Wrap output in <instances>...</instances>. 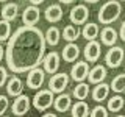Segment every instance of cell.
I'll return each instance as SVG.
<instances>
[{
    "label": "cell",
    "mask_w": 125,
    "mask_h": 117,
    "mask_svg": "<svg viewBox=\"0 0 125 117\" xmlns=\"http://www.w3.org/2000/svg\"><path fill=\"white\" fill-rule=\"evenodd\" d=\"M44 80H45V72L44 69H39V67H34L28 70V75H27V86L33 91H39L44 84Z\"/></svg>",
    "instance_id": "cell-6"
},
{
    "label": "cell",
    "mask_w": 125,
    "mask_h": 117,
    "mask_svg": "<svg viewBox=\"0 0 125 117\" xmlns=\"http://www.w3.org/2000/svg\"><path fill=\"white\" fill-rule=\"evenodd\" d=\"M109 88H111L114 92H117V94L125 92V73H119V75H116L114 78H113Z\"/></svg>",
    "instance_id": "cell-26"
},
{
    "label": "cell",
    "mask_w": 125,
    "mask_h": 117,
    "mask_svg": "<svg viewBox=\"0 0 125 117\" xmlns=\"http://www.w3.org/2000/svg\"><path fill=\"white\" fill-rule=\"evenodd\" d=\"M42 117H58V116L55 114V112H45V114L42 116Z\"/></svg>",
    "instance_id": "cell-35"
},
{
    "label": "cell",
    "mask_w": 125,
    "mask_h": 117,
    "mask_svg": "<svg viewBox=\"0 0 125 117\" xmlns=\"http://www.w3.org/2000/svg\"><path fill=\"white\" fill-rule=\"evenodd\" d=\"M44 14H45V20L47 22L55 23V22H58V20L62 19V8L58 5V3H53V5H50L45 10Z\"/></svg>",
    "instance_id": "cell-18"
},
{
    "label": "cell",
    "mask_w": 125,
    "mask_h": 117,
    "mask_svg": "<svg viewBox=\"0 0 125 117\" xmlns=\"http://www.w3.org/2000/svg\"><path fill=\"white\" fill-rule=\"evenodd\" d=\"M6 91H8V95H11V97L21 95L22 91H23L22 80L19 77H11L10 81H8V84H6Z\"/></svg>",
    "instance_id": "cell-19"
},
{
    "label": "cell",
    "mask_w": 125,
    "mask_h": 117,
    "mask_svg": "<svg viewBox=\"0 0 125 117\" xmlns=\"http://www.w3.org/2000/svg\"><path fill=\"white\" fill-rule=\"evenodd\" d=\"M89 95V84L81 81L73 88V97L77 100H86V97Z\"/></svg>",
    "instance_id": "cell-25"
},
{
    "label": "cell",
    "mask_w": 125,
    "mask_h": 117,
    "mask_svg": "<svg viewBox=\"0 0 125 117\" xmlns=\"http://www.w3.org/2000/svg\"><path fill=\"white\" fill-rule=\"evenodd\" d=\"M120 39L125 42V20L122 22V25H120Z\"/></svg>",
    "instance_id": "cell-32"
},
{
    "label": "cell",
    "mask_w": 125,
    "mask_h": 117,
    "mask_svg": "<svg viewBox=\"0 0 125 117\" xmlns=\"http://www.w3.org/2000/svg\"><path fill=\"white\" fill-rule=\"evenodd\" d=\"M3 117H6V116H3Z\"/></svg>",
    "instance_id": "cell-41"
},
{
    "label": "cell",
    "mask_w": 125,
    "mask_h": 117,
    "mask_svg": "<svg viewBox=\"0 0 125 117\" xmlns=\"http://www.w3.org/2000/svg\"><path fill=\"white\" fill-rule=\"evenodd\" d=\"M70 78L67 73H53L52 78L49 80V89L53 94H62L67 88Z\"/></svg>",
    "instance_id": "cell-5"
},
{
    "label": "cell",
    "mask_w": 125,
    "mask_h": 117,
    "mask_svg": "<svg viewBox=\"0 0 125 117\" xmlns=\"http://www.w3.org/2000/svg\"><path fill=\"white\" fill-rule=\"evenodd\" d=\"M109 84L106 83H99V84H95V88L92 89V98L95 100V101H103V100H106L108 98V94H109Z\"/></svg>",
    "instance_id": "cell-21"
},
{
    "label": "cell",
    "mask_w": 125,
    "mask_h": 117,
    "mask_svg": "<svg viewBox=\"0 0 125 117\" xmlns=\"http://www.w3.org/2000/svg\"><path fill=\"white\" fill-rule=\"evenodd\" d=\"M70 112H72V117H89L91 109H89V105L84 100H78L75 105H72Z\"/></svg>",
    "instance_id": "cell-20"
},
{
    "label": "cell",
    "mask_w": 125,
    "mask_h": 117,
    "mask_svg": "<svg viewBox=\"0 0 125 117\" xmlns=\"http://www.w3.org/2000/svg\"><path fill=\"white\" fill-rule=\"evenodd\" d=\"M6 80H8V70L0 66V88H3V86H5Z\"/></svg>",
    "instance_id": "cell-31"
},
{
    "label": "cell",
    "mask_w": 125,
    "mask_h": 117,
    "mask_svg": "<svg viewBox=\"0 0 125 117\" xmlns=\"http://www.w3.org/2000/svg\"><path fill=\"white\" fill-rule=\"evenodd\" d=\"M0 14H2L3 20H8V22L14 20V19L17 17V14H19V5L17 3H13V2L5 3L3 8L0 10Z\"/></svg>",
    "instance_id": "cell-17"
},
{
    "label": "cell",
    "mask_w": 125,
    "mask_h": 117,
    "mask_svg": "<svg viewBox=\"0 0 125 117\" xmlns=\"http://www.w3.org/2000/svg\"><path fill=\"white\" fill-rule=\"evenodd\" d=\"M61 58L60 55L56 52H50L47 53L44 56V59H42V66H44V72L45 73H50V75H53V73L58 72V67H60L61 64Z\"/></svg>",
    "instance_id": "cell-10"
},
{
    "label": "cell",
    "mask_w": 125,
    "mask_h": 117,
    "mask_svg": "<svg viewBox=\"0 0 125 117\" xmlns=\"http://www.w3.org/2000/svg\"><path fill=\"white\" fill-rule=\"evenodd\" d=\"M10 108V100L6 95H0V116H3Z\"/></svg>",
    "instance_id": "cell-30"
},
{
    "label": "cell",
    "mask_w": 125,
    "mask_h": 117,
    "mask_svg": "<svg viewBox=\"0 0 125 117\" xmlns=\"http://www.w3.org/2000/svg\"><path fill=\"white\" fill-rule=\"evenodd\" d=\"M45 56V36L38 27H19L8 39L5 58L8 69L14 73H25L38 67Z\"/></svg>",
    "instance_id": "cell-1"
},
{
    "label": "cell",
    "mask_w": 125,
    "mask_h": 117,
    "mask_svg": "<svg viewBox=\"0 0 125 117\" xmlns=\"http://www.w3.org/2000/svg\"><path fill=\"white\" fill-rule=\"evenodd\" d=\"M84 2H88V3H97L99 0H84Z\"/></svg>",
    "instance_id": "cell-37"
},
{
    "label": "cell",
    "mask_w": 125,
    "mask_h": 117,
    "mask_svg": "<svg viewBox=\"0 0 125 117\" xmlns=\"http://www.w3.org/2000/svg\"><path fill=\"white\" fill-rule=\"evenodd\" d=\"M83 55H84V61L88 62H95L99 61L100 55H102V45L100 42L97 41H88L84 50H83Z\"/></svg>",
    "instance_id": "cell-11"
},
{
    "label": "cell",
    "mask_w": 125,
    "mask_h": 117,
    "mask_svg": "<svg viewBox=\"0 0 125 117\" xmlns=\"http://www.w3.org/2000/svg\"><path fill=\"white\" fill-rule=\"evenodd\" d=\"M70 22L73 23V25H83L86 23V20L89 19V10L86 5H77L73 6L72 10H70Z\"/></svg>",
    "instance_id": "cell-8"
},
{
    "label": "cell",
    "mask_w": 125,
    "mask_h": 117,
    "mask_svg": "<svg viewBox=\"0 0 125 117\" xmlns=\"http://www.w3.org/2000/svg\"><path fill=\"white\" fill-rule=\"evenodd\" d=\"M53 106L56 109V112H67L72 108V98H70V94H60L56 98L53 100Z\"/></svg>",
    "instance_id": "cell-13"
},
{
    "label": "cell",
    "mask_w": 125,
    "mask_h": 117,
    "mask_svg": "<svg viewBox=\"0 0 125 117\" xmlns=\"http://www.w3.org/2000/svg\"><path fill=\"white\" fill-rule=\"evenodd\" d=\"M80 34H81V31L77 28L75 25H67L64 30H62V33H61V36L66 39L67 42H75L78 38H80Z\"/></svg>",
    "instance_id": "cell-24"
},
{
    "label": "cell",
    "mask_w": 125,
    "mask_h": 117,
    "mask_svg": "<svg viewBox=\"0 0 125 117\" xmlns=\"http://www.w3.org/2000/svg\"><path fill=\"white\" fill-rule=\"evenodd\" d=\"M61 3H64V5H70V3H73L75 0H60Z\"/></svg>",
    "instance_id": "cell-36"
},
{
    "label": "cell",
    "mask_w": 125,
    "mask_h": 117,
    "mask_svg": "<svg viewBox=\"0 0 125 117\" xmlns=\"http://www.w3.org/2000/svg\"><path fill=\"white\" fill-rule=\"evenodd\" d=\"M3 56H5V49H3V47L0 45V61L3 59Z\"/></svg>",
    "instance_id": "cell-34"
},
{
    "label": "cell",
    "mask_w": 125,
    "mask_h": 117,
    "mask_svg": "<svg viewBox=\"0 0 125 117\" xmlns=\"http://www.w3.org/2000/svg\"><path fill=\"white\" fill-rule=\"evenodd\" d=\"M105 78H106V67H105V66L97 64L95 67H92L91 70H89V75H88L89 83L99 84V83H103Z\"/></svg>",
    "instance_id": "cell-14"
},
{
    "label": "cell",
    "mask_w": 125,
    "mask_h": 117,
    "mask_svg": "<svg viewBox=\"0 0 125 117\" xmlns=\"http://www.w3.org/2000/svg\"><path fill=\"white\" fill-rule=\"evenodd\" d=\"M53 100H55V97L50 89H41L33 97V106L38 111H45L50 106H53Z\"/></svg>",
    "instance_id": "cell-3"
},
{
    "label": "cell",
    "mask_w": 125,
    "mask_h": 117,
    "mask_svg": "<svg viewBox=\"0 0 125 117\" xmlns=\"http://www.w3.org/2000/svg\"><path fill=\"white\" fill-rule=\"evenodd\" d=\"M28 2L31 3V5H36V6H38V5H41V3L44 2V0H28Z\"/></svg>",
    "instance_id": "cell-33"
},
{
    "label": "cell",
    "mask_w": 125,
    "mask_h": 117,
    "mask_svg": "<svg viewBox=\"0 0 125 117\" xmlns=\"http://www.w3.org/2000/svg\"><path fill=\"white\" fill-rule=\"evenodd\" d=\"M116 117H125V116H116Z\"/></svg>",
    "instance_id": "cell-38"
},
{
    "label": "cell",
    "mask_w": 125,
    "mask_h": 117,
    "mask_svg": "<svg viewBox=\"0 0 125 117\" xmlns=\"http://www.w3.org/2000/svg\"><path fill=\"white\" fill-rule=\"evenodd\" d=\"M39 19H41V11H39V8L36 5H30V6H27L25 10H23V13H22L23 25L34 27L39 22Z\"/></svg>",
    "instance_id": "cell-12"
},
{
    "label": "cell",
    "mask_w": 125,
    "mask_h": 117,
    "mask_svg": "<svg viewBox=\"0 0 125 117\" xmlns=\"http://www.w3.org/2000/svg\"><path fill=\"white\" fill-rule=\"evenodd\" d=\"M124 58H125V52H124L122 47L113 45L111 49L108 50L106 56H105V64H106L109 69H116L124 62Z\"/></svg>",
    "instance_id": "cell-4"
},
{
    "label": "cell",
    "mask_w": 125,
    "mask_h": 117,
    "mask_svg": "<svg viewBox=\"0 0 125 117\" xmlns=\"http://www.w3.org/2000/svg\"><path fill=\"white\" fill-rule=\"evenodd\" d=\"M89 117H108V109L105 106H95L89 112Z\"/></svg>",
    "instance_id": "cell-29"
},
{
    "label": "cell",
    "mask_w": 125,
    "mask_h": 117,
    "mask_svg": "<svg viewBox=\"0 0 125 117\" xmlns=\"http://www.w3.org/2000/svg\"><path fill=\"white\" fill-rule=\"evenodd\" d=\"M30 105H31V103H30V97H28V95H23V94H21V95L16 97L13 106H11V111H13V114H14V116L22 117V116H25L27 112L30 111Z\"/></svg>",
    "instance_id": "cell-9"
},
{
    "label": "cell",
    "mask_w": 125,
    "mask_h": 117,
    "mask_svg": "<svg viewBox=\"0 0 125 117\" xmlns=\"http://www.w3.org/2000/svg\"><path fill=\"white\" fill-rule=\"evenodd\" d=\"M124 105H125V101H124L122 97H120V95H114V97H111V98L108 100V111L119 112L120 109L124 108Z\"/></svg>",
    "instance_id": "cell-27"
},
{
    "label": "cell",
    "mask_w": 125,
    "mask_h": 117,
    "mask_svg": "<svg viewBox=\"0 0 125 117\" xmlns=\"http://www.w3.org/2000/svg\"><path fill=\"white\" fill-rule=\"evenodd\" d=\"M122 14V5L119 0H109L106 2L99 11V22L103 25H109V23L116 22Z\"/></svg>",
    "instance_id": "cell-2"
},
{
    "label": "cell",
    "mask_w": 125,
    "mask_h": 117,
    "mask_svg": "<svg viewBox=\"0 0 125 117\" xmlns=\"http://www.w3.org/2000/svg\"><path fill=\"white\" fill-rule=\"evenodd\" d=\"M0 2H6V0H0Z\"/></svg>",
    "instance_id": "cell-39"
},
{
    "label": "cell",
    "mask_w": 125,
    "mask_h": 117,
    "mask_svg": "<svg viewBox=\"0 0 125 117\" xmlns=\"http://www.w3.org/2000/svg\"><path fill=\"white\" fill-rule=\"evenodd\" d=\"M11 38V25L8 20H0V42L8 41Z\"/></svg>",
    "instance_id": "cell-28"
},
{
    "label": "cell",
    "mask_w": 125,
    "mask_h": 117,
    "mask_svg": "<svg viewBox=\"0 0 125 117\" xmlns=\"http://www.w3.org/2000/svg\"><path fill=\"white\" fill-rule=\"evenodd\" d=\"M80 56V47L75 42H67L66 47L62 49V59L66 62H73Z\"/></svg>",
    "instance_id": "cell-15"
},
{
    "label": "cell",
    "mask_w": 125,
    "mask_h": 117,
    "mask_svg": "<svg viewBox=\"0 0 125 117\" xmlns=\"http://www.w3.org/2000/svg\"><path fill=\"white\" fill-rule=\"evenodd\" d=\"M119 2H124V0H119Z\"/></svg>",
    "instance_id": "cell-40"
},
{
    "label": "cell",
    "mask_w": 125,
    "mask_h": 117,
    "mask_svg": "<svg viewBox=\"0 0 125 117\" xmlns=\"http://www.w3.org/2000/svg\"><path fill=\"white\" fill-rule=\"evenodd\" d=\"M100 41L103 45L106 47H113L117 42V31L113 27H106L100 31Z\"/></svg>",
    "instance_id": "cell-16"
},
{
    "label": "cell",
    "mask_w": 125,
    "mask_h": 117,
    "mask_svg": "<svg viewBox=\"0 0 125 117\" xmlns=\"http://www.w3.org/2000/svg\"><path fill=\"white\" fill-rule=\"evenodd\" d=\"M83 38L86 41H95V38L100 34V30H99V25L95 22H89L83 27Z\"/></svg>",
    "instance_id": "cell-22"
},
{
    "label": "cell",
    "mask_w": 125,
    "mask_h": 117,
    "mask_svg": "<svg viewBox=\"0 0 125 117\" xmlns=\"http://www.w3.org/2000/svg\"><path fill=\"white\" fill-rule=\"evenodd\" d=\"M89 62L88 61H78L72 66V70H70V78L77 83H81L84 81L89 75Z\"/></svg>",
    "instance_id": "cell-7"
},
{
    "label": "cell",
    "mask_w": 125,
    "mask_h": 117,
    "mask_svg": "<svg viewBox=\"0 0 125 117\" xmlns=\"http://www.w3.org/2000/svg\"><path fill=\"white\" fill-rule=\"evenodd\" d=\"M61 38L62 36H61V31H60L58 27H50V28L45 31V42L52 47L58 45V42H60Z\"/></svg>",
    "instance_id": "cell-23"
}]
</instances>
